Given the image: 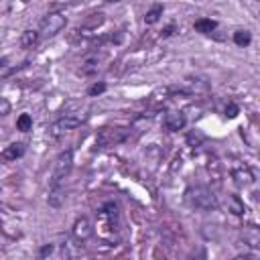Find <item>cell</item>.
<instances>
[{
	"instance_id": "1",
	"label": "cell",
	"mask_w": 260,
	"mask_h": 260,
	"mask_svg": "<svg viewBox=\"0 0 260 260\" xmlns=\"http://www.w3.org/2000/svg\"><path fill=\"white\" fill-rule=\"evenodd\" d=\"M185 201L195 207V209H201V211H211L217 207V197L211 189L203 187V185H195V187H189L185 191Z\"/></svg>"
},
{
	"instance_id": "2",
	"label": "cell",
	"mask_w": 260,
	"mask_h": 260,
	"mask_svg": "<svg viewBox=\"0 0 260 260\" xmlns=\"http://www.w3.org/2000/svg\"><path fill=\"white\" fill-rule=\"evenodd\" d=\"M73 169V152L71 150H65L57 156L55 165H53V175H51V185L53 187H59L61 181L71 173Z\"/></svg>"
},
{
	"instance_id": "3",
	"label": "cell",
	"mask_w": 260,
	"mask_h": 260,
	"mask_svg": "<svg viewBox=\"0 0 260 260\" xmlns=\"http://www.w3.org/2000/svg\"><path fill=\"white\" fill-rule=\"evenodd\" d=\"M67 24V18L65 14L61 12H49L43 20H41V26H39V35L41 37H55L57 32H61Z\"/></svg>"
},
{
	"instance_id": "4",
	"label": "cell",
	"mask_w": 260,
	"mask_h": 260,
	"mask_svg": "<svg viewBox=\"0 0 260 260\" xmlns=\"http://www.w3.org/2000/svg\"><path fill=\"white\" fill-rule=\"evenodd\" d=\"M81 116L79 114H75V112H67V114H63L57 122H53L51 124V128H49V134L53 136V138H59V136H63L65 132H69V130H73V128H77L79 124H81Z\"/></svg>"
},
{
	"instance_id": "5",
	"label": "cell",
	"mask_w": 260,
	"mask_h": 260,
	"mask_svg": "<svg viewBox=\"0 0 260 260\" xmlns=\"http://www.w3.org/2000/svg\"><path fill=\"white\" fill-rule=\"evenodd\" d=\"M71 234H73V238H75L77 242H87V240L91 238V234H93L91 221H89L85 215L77 217L75 223H73V228H71Z\"/></svg>"
},
{
	"instance_id": "6",
	"label": "cell",
	"mask_w": 260,
	"mask_h": 260,
	"mask_svg": "<svg viewBox=\"0 0 260 260\" xmlns=\"http://www.w3.org/2000/svg\"><path fill=\"white\" fill-rule=\"evenodd\" d=\"M232 179L236 181V185H240V187H248V185L254 183V173H252V169L246 167V165H242V167H234V169H232Z\"/></svg>"
},
{
	"instance_id": "7",
	"label": "cell",
	"mask_w": 260,
	"mask_h": 260,
	"mask_svg": "<svg viewBox=\"0 0 260 260\" xmlns=\"http://www.w3.org/2000/svg\"><path fill=\"white\" fill-rule=\"evenodd\" d=\"M187 124V118L183 112H169L165 116V128L171 130V132H177V130H183Z\"/></svg>"
},
{
	"instance_id": "8",
	"label": "cell",
	"mask_w": 260,
	"mask_h": 260,
	"mask_svg": "<svg viewBox=\"0 0 260 260\" xmlns=\"http://www.w3.org/2000/svg\"><path fill=\"white\" fill-rule=\"evenodd\" d=\"M242 242H244L246 248L258 250V248H260V232H258L254 225L244 228V232H242Z\"/></svg>"
},
{
	"instance_id": "9",
	"label": "cell",
	"mask_w": 260,
	"mask_h": 260,
	"mask_svg": "<svg viewBox=\"0 0 260 260\" xmlns=\"http://www.w3.org/2000/svg\"><path fill=\"white\" fill-rule=\"evenodd\" d=\"M39 41H41L39 30L28 28V30H24V32L20 35V47H22V49H32V47H37Z\"/></svg>"
},
{
	"instance_id": "10",
	"label": "cell",
	"mask_w": 260,
	"mask_h": 260,
	"mask_svg": "<svg viewBox=\"0 0 260 260\" xmlns=\"http://www.w3.org/2000/svg\"><path fill=\"white\" fill-rule=\"evenodd\" d=\"M24 150H26V146L22 142H14V144L6 146V150L2 152V156H4V160H16V158H20L24 154Z\"/></svg>"
},
{
	"instance_id": "11",
	"label": "cell",
	"mask_w": 260,
	"mask_h": 260,
	"mask_svg": "<svg viewBox=\"0 0 260 260\" xmlns=\"http://www.w3.org/2000/svg\"><path fill=\"white\" fill-rule=\"evenodd\" d=\"M98 69H100V59H98V57H87V59L81 63L79 73L85 75V77H91V75L98 73Z\"/></svg>"
},
{
	"instance_id": "12",
	"label": "cell",
	"mask_w": 260,
	"mask_h": 260,
	"mask_svg": "<svg viewBox=\"0 0 260 260\" xmlns=\"http://www.w3.org/2000/svg\"><path fill=\"white\" fill-rule=\"evenodd\" d=\"M195 30L197 32H203V35H211L213 30H215V26H217V22L215 20H211V18H199V20H195Z\"/></svg>"
},
{
	"instance_id": "13",
	"label": "cell",
	"mask_w": 260,
	"mask_h": 260,
	"mask_svg": "<svg viewBox=\"0 0 260 260\" xmlns=\"http://www.w3.org/2000/svg\"><path fill=\"white\" fill-rule=\"evenodd\" d=\"M61 252H63V258H65V260H75L81 250H79V246L73 244L71 240H65L63 246H61Z\"/></svg>"
},
{
	"instance_id": "14",
	"label": "cell",
	"mask_w": 260,
	"mask_h": 260,
	"mask_svg": "<svg viewBox=\"0 0 260 260\" xmlns=\"http://www.w3.org/2000/svg\"><path fill=\"white\" fill-rule=\"evenodd\" d=\"M49 205L51 207H61L63 203H65V191L61 189V187H53L51 189V193H49Z\"/></svg>"
},
{
	"instance_id": "15",
	"label": "cell",
	"mask_w": 260,
	"mask_h": 260,
	"mask_svg": "<svg viewBox=\"0 0 260 260\" xmlns=\"http://www.w3.org/2000/svg\"><path fill=\"white\" fill-rule=\"evenodd\" d=\"M162 16V6L160 4H156V6H152L148 12H146V16H144V22L146 24H154V22H158V18Z\"/></svg>"
},
{
	"instance_id": "16",
	"label": "cell",
	"mask_w": 260,
	"mask_h": 260,
	"mask_svg": "<svg viewBox=\"0 0 260 260\" xmlns=\"http://www.w3.org/2000/svg\"><path fill=\"white\" fill-rule=\"evenodd\" d=\"M250 41H252L250 30H242V28H240V30L234 32V43H236V45H240V47H248Z\"/></svg>"
},
{
	"instance_id": "17",
	"label": "cell",
	"mask_w": 260,
	"mask_h": 260,
	"mask_svg": "<svg viewBox=\"0 0 260 260\" xmlns=\"http://www.w3.org/2000/svg\"><path fill=\"white\" fill-rule=\"evenodd\" d=\"M203 142H205V134L201 130H191L187 134V144L189 146H201Z\"/></svg>"
},
{
	"instance_id": "18",
	"label": "cell",
	"mask_w": 260,
	"mask_h": 260,
	"mask_svg": "<svg viewBox=\"0 0 260 260\" xmlns=\"http://www.w3.org/2000/svg\"><path fill=\"white\" fill-rule=\"evenodd\" d=\"M228 205H230V211L234 213V215H242L244 211H246V207H244V203L236 197V195H230L228 197Z\"/></svg>"
},
{
	"instance_id": "19",
	"label": "cell",
	"mask_w": 260,
	"mask_h": 260,
	"mask_svg": "<svg viewBox=\"0 0 260 260\" xmlns=\"http://www.w3.org/2000/svg\"><path fill=\"white\" fill-rule=\"evenodd\" d=\"M16 128H18V130H22V132L30 130V128H32V118H30L28 114H20V116H18V120H16Z\"/></svg>"
},
{
	"instance_id": "20",
	"label": "cell",
	"mask_w": 260,
	"mask_h": 260,
	"mask_svg": "<svg viewBox=\"0 0 260 260\" xmlns=\"http://www.w3.org/2000/svg\"><path fill=\"white\" fill-rule=\"evenodd\" d=\"M207 171H209V175H213L215 181H219L221 171H219V162H217L215 156H209V160H207Z\"/></svg>"
},
{
	"instance_id": "21",
	"label": "cell",
	"mask_w": 260,
	"mask_h": 260,
	"mask_svg": "<svg viewBox=\"0 0 260 260\" xmlns=\"http://www.w3.org/2000/svg\"><path fill=\"white\" fill-rule=\"evenodd\" d=\"M102 91H106V83H95V85H91V87L87 89L89 95H100Z\"/></svg>"
},
{
	"instance_id": "22",
	"label": "cell",
	"mask_w": 260,
	"mask_h": 260,
	"mask_svg": "<svg viewBox=\"0 0 260 260\" xmlns=\"http://www.w3.org/2000/svg\"><path fill=\"white\" fill-rule=\"evenodd\" d=\"M10 114V102L6 98H0V116H8Z\"/></svg>"
},
{
	"instance_id": "23",
	"label": "cell",
	"mask_w": 260,
	"mask_h": 260,
	"mask_svg": "<svg viewBox=\"0 0 260 260\" xmlns=\"http://www.w3.org/2000/svg\"><path fill=\"white\" fill-rule=\"evenodd\" d=\"M225 116H228V118H236V116H238V106H236V104H230L228 110H225Z\"/></svg>"
},
{
	"instance_id": "24",
	"label": "cell",
	"mask_w": 260,
	"mask_h": 260,
	"mask_svg": "<svg viewBox=\"0 0 260 260\" xmlns=\"http://www.w3.org/2000/svg\"><path fill=\"white\" fill-rule=\"evenodd\" d=\"M53 252V246L51 244H45L43 248H41V252H39V258H45V256H49Z\"/></svg>"
},
{
	"instance_id": "25",
	"label": "cell",
	"mask_w": 260,
	"mask_h": 260,
	"mask_svg": "<svg viewBox=\"0 0 260 260\" xmlns=\"http://www.w3.org/2000/svg\"><path fill=\"white\" fill-rule=\"evenodd\" d=\"M234 260H254V258L252 256H236Z\"/></svg>"
}]
</instances>
